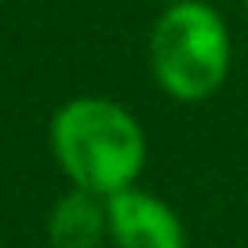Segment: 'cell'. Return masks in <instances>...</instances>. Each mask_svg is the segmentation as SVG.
Returning <instances> with one entry per match:
<instances>
[{
    "mask_svg": "<svg viewBox=\"0 0 248 248\" xmlns=\"http://www.w3.org/2000/svg\"><path fill=\"white\" fill-rule=\"evenodd\" d=\"M47 146L66 183L99 197L135 186L150 161L142 121L106 95H73L62 102L47 121Z\"/></svg>",
    "mask_w": 248,
    "mask_h": 248,
    "instance_id": "obj_1",
    "label": "cell"
},
{
    "mask_svg": "<svg viewBox=\"0 0 248 248\" xmlns=\"http://www.w3.org/2000/svg\"><path fill=\"white\" fill-rule=\"evenodd\" d=\"M154 84L171 102L197 106L216 99L233 70V37L223 11L208 0L164 4L146 37Z\"/></svg>",
    "mask_w": 248,
    "mask_h": 248,
    "instance_id": "obj_2",
    "label": "cell"
},
{
    "mask_svg": "<svg viewBox=\"0 0 248 248\" xmlns=\"http://www.w3.org/2000/svg\"><path fill=\"white\" fill-rule=\"evenodd\" d=\"M106 216L113 248H190L179 212L139 183L106 197Z\"/></svg>",
    "mask_w": 248,
    "mask_h": 248,
    "instance_id": "obj_3",
    "label": "cell"
},
{
    "mask_svg": "<svg viewBox=\"0 0 248 248\" xmlns=\"http://www.w3.org/2000/svg\"><path fill=\"white\" fill-rule=\"evenodd\" d=\"M47 248H102L109 245L106 197L70 186L44 219Z\"/></svg>",
    "mask_w": 248,
    "mask_h": 248,
    "instance_id": "obj_4",
    "label": "cell"
},
{
    "mask_svg": "<svg viewBox=\"0 0 248 248\" xmlns=\"http://www.w3.org/2000/svg\"><path fill=\"white\" fill-rule=\"evenodd\" d=\"M161 4H175V0H161Z\"/></svg>",
    "mask_w": 248,
    "mask_h": 248,
    "instance_id": "obj_5",
    "label": "cell"
},
{
    "mask_svg": "<svg viewBox=\"0 0 248 248\" xmlns=\"http://www.w3.org/2000/svg\"><path fill=\"white\" fill-rule=\"evenodd\" d=\"M241 4H245V11H248V0H241Z\"/></svg>",
    "mask_w": 248,
    "mask_h": 248,
    "instance_id": "obj_6",
    "label": "cell"
},
{
    "mask_svg": "<svg viewBox=\"0 0 248 248\" xmlns=\"http://www.w3.org/2000/svg\"><path fill=\"white\" fill-rule=\"evenodd\" d=\"M4 4H8V0H0V8H4Z\"/></svg>",
    "mask_w": 248,
    "mask_h": 248,
    "instance_id": "obj_7",
    "label": "cell"
}]
</instances>
